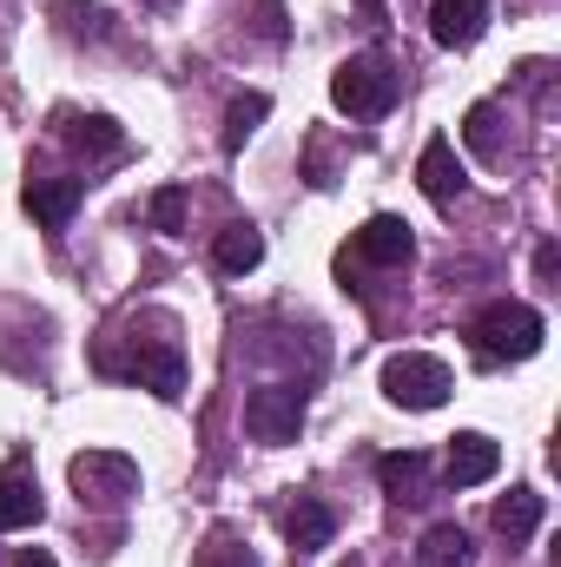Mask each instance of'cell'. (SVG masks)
<instances>
[{"mask_svg":"<svg viewBox=\"0 0 561 567\" xmlns=\"http://www.w3.org/2000/svg\"><path fill=\"white\" fill-rule=\"evenodd\" d=\"M212 258H218V271H232V278H238V271H252V265L265 258L258 225H225V238H218V251H212Z\"/></svg>","mask_w":561,"mask_h":567,"instance_id":"17","label":"cell"},{"mask_svg":"<svg viewBox=\"0 0 561 567\" xmlns=\"http://www.w3.org/2000/svg\"><path fill=\"white\" fill-rule=\"evenodd\" d=\"M482 27H489V0H436V7H429L436 47H476Z\"/></svg>","mask_w":561,"mask_h":567,"instance_id":"10","label":"cell"},{"mask_svg":"<svg viewBox=\"0 0 561 567\" xmlns=\"http://www.w3.org/2000/svg\"><path fill=\"white\" fill-rule=\"evenodd\" d=\"M417 178H422V192H429V198H436L442 212H449V205L462 198V165H456V145L442 140V133H436V140L422 145V158H417Z\"/></svg>","mask_w":561,"mask_h":567,"instance_id":"12","label":"cell"},{"mask_svg":"<svg viewBox=\"0 0 561 567\" xmlns=\"http://www.w3.org/2000/svg\"><path fill=\"white\" fill-rule=\"evenodd\" d=\"M449 363L442 357H422V350H397L384 363V396L404 403V410H442L449 403Z\"/></svg>","mask_w":561,"mask_h":567,"instance_id":"4","label":"cell"},{"mask_svg":"<svg viewBox=\"0 0 561 567\" xmlns=\"http://www.w3.org/2000/svg\"><path fill=\"white\" fill-rule=\"evenodd\" d=\"M33 522H40V482H33V462L13 455L0 468V535H20Z\"/></svg>","mask_w":561,"mask_h":567,"instance_id":"7","label":"cell"},{"mask_svg":"<svg viewBox=\"0 0 561 567\" xmlns=\"http://www.w3.org/2000/svg\"><path fill=\"white\" fill-rule=\"evenodd\" d=\"M330 100H337L350 120H384V113L397 106V66H390V60H377V53H357V60H344V66H337Z\"/></svg>","mask_w":561,"mask_h":567,"instance_id":"3","label":"cell"},{"mask_svg":"<svg viewBox=\"0 0 561 567\" xmlns=\"http://www.w3.org/2000/svg\"><path fill=\"white\" fill-rule=\"evenodd\" d=\"M100 363H106L113 377L152 390V396H165V403L185 390V350H178V337H172V317H152V337H140V323H133L126 350H106Z\"/></svg>","mask_w":561,"mask_h":567,"instance_id":"1","label":"cell"},{"mask_svg":"<svg viewBox=\"0 0 561 567\" xmlns=\"http://www.w3.org/2000/svg\"><path fill=\"white\" fill-rule=\"evenodd\" d=\"M73 488H80V502H126V495H140V462L120 449H86V455H73Z\"/></svg>","mask_w":561,"mask_h":567,"instance_id":"5","label":"cell"},{"mask_svg":"<svg viewBox=\"0 0 561 567\" xmlns=\"http://www.w3.org/2000/svg\"><path fill=\"white\" fill-rule=\"evenodd\" d=\"M80 198H86V178H27V212H33L47 231H60Z\"/></svg>","mask_w":561,"mask_h":567,"instance_id":"11","label":"cell"},{"mask_svg":"<svg viewBox=\"0 0 561 567\" xmlns=\"http://www.w3.org/2000/svg\"><path fill=\"white\" fill-rule=\"evenodd\" d=\"M265 113H272V100H265V93H245V100H232V113H225V152H238V145L252 140Z\"/></svg>","mask_w":561,"mask_h":567,"instance_id":"18","label":"cell"},{"mask_svg":"<svg viewBox=\"0 0 561 567\" xmlns=\"http://www.w3.org/2000/svg\"><path fill=\"white\" fill-rule=\"evenodd\" d=\"M536 528H542V495L536 488H509V502H496V535L529 542Z\"/></svg>","mask_w":561,"mask_h":567,"instance_id":"15","label":"cell"},{"mask_svg":"<svg viewBox=\"0 0 561 567\" xmlns=\"http://www.w3.org/2000/svg\"><path fill=\"white\" fill-rule=\"evenodd\" d=\"M422 567H476V548H469V535L456 528V522H442V528H429L417 548Z\"/></svg>","mask_w":561,"mask_h":567,"instance_id":"16","label":"cell"},{"mask_svg":"<svg viewBox=\"0 0 561 567\" xmlns=\"http://www.w3.org/2000/svg\"><path fill=\"white\" fill-rule=\"evenodd\" d=\"M496 468H502V449H496L489 435H476V429H469V435H456V442H449V462H442L449 488H476V482H489Z\"/></svg>","mask_w":561,"mask_h":567,"instance_id":"9","label":"cell"},{"mask_svg":"<svg viewBox=\"0 0 561 567\" xmlns=\"http://www.w3.org/2000/svg\"><path fill=\"white\" fill-rule=\"evenodd\" d=\"M364 265H410V251H417V238H410V225L404 218H390V212H377L364 231H357V245H350Z\"/></svg>","mask_w":561,"mask_h":567,"instance_id":"8","label":"cell"},{"mask_svg":"<svg viewBox=\"0 0 561 567\" xmlns=\"http://www.w3.org/2000/svg\"><path fill=\"white\" fill-rule=\"evenodd\" d=\"M284 535H290V548H297V555H317V548H330L337 515H330L317 495H297V508L284 515Z\"/></svg>","mask_w":561,"mask_h":567,"instance_id":"13","label":"cell"},{"mask_svg":"<svg viewBox=\"0 0 561 567\" xmlns=\"http://www.w3.org/2000/svg\"><path fill=\"white\" fill-rule=\"evenodd\" d=\"M304 423V390L297 383H265V390H252V403H245V429L258 435V442H290Z\"/></svg>","mask_w":561,"mask_h":567,"instance_id":"6","label":"cell"},{"mask_svg":"<svg viewBox=\"0 0 561 567\" xmlns=\"http://www.w3.org/2000/svg\"><path fill=\"white\" fill-rule=\"evenodd\" d=\"M542 337H549L542 310H536V303H516V297H496V303L476 310V323H469V343H476L482 363H522V357L542 350Z\"/></svg>","mask_w":561,"mask_h":567,"instance_id":"2","label":"cell"},{"mask_svg":"<svg viewBox=\"0 0 561 567\" xmlns=\"http://www.w3.org/2000/svg\"><path fill=\"white\" fill-rule=\"evenodd\" d=\"M377 482H384L390 502H429V462H422L417 449L410 455H384L377 462Z\"/></svg>","mask_w":561,"mask_h":567,"instance_id":"14","label":"cell"},{"mask_svg":"<svg viewBox=\"0 0 561 567\" xmlns=\"http://www.w3.org/2000/svg\"><path fill=\"white\" fill-rule=\"evenodd\" d=\"M198 567H258V561H252V548H238V542L218 528V535L198 548Z\"/></svg>","mask_w":561,"mask_h":567,"instance_id":"20","label":"cell"},{"mask_svg":"<svg viewBox=\"0 0 561 567\" xmlns=\"http://www.w3.org/2000/svg\"><path fill=\"white\" fill-rule=\"evenodd\" d=\"M7 567H60V561H53L47 548H20V555H13V561H7Z\"/></svg>","mask_w":561,"mask_h":567,"instance_id":"22","label":"cell"},{"mask_svg":"<svg viewBox=\"0 0 561 567\" xmlns=\"http://www.w3.org/2000/svg\"><path fill=\"white\" fill-rule=\"evenodd\" d=\"M496 126H502V113H496V106H476V113H469V126H462V140L476 145V152H482L489 165H502V158H509V152H502V133H496Z\"/></svg>","mask_w":561,"mask_h":567,"instance_id":"19","label":"cell"},{"mask_svg":"<svg viewBox=\"0 0 561 567\" xmlns=\"http://www.w3.org/2000/svg\"><path fill=\"white\" fill-rule=\"evenodd\" d=\"M178 218H185V192L172 185V192L152 198V225H159V231H178Z\"/></svg>","mask_w":561,"mask_h":567,"instance_id":"21","label":"cell"}]
</instances>
